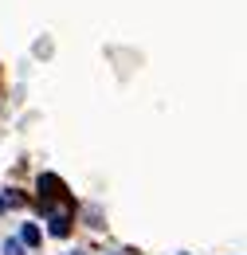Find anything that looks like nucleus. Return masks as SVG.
Returning <instances> with one entry per match:
<instances>
[{"mask_svg": "<svg viewBox=\"0 0 247 255\" xmlns=\"http://www.w3.org/2000/svg\"><path fill=\"white\" fill-rule=\"evenodd\" d=\"M39 204H43V216H47V228H51V236H67L71 232V220H75V208H71V200H67V189H63L59 177H39Z\"/></svg>", "mask_w": 247, "mask_h": 255, "instance_id": "obj_1", "label": "nucleus"}, {"mask_svg": "<svg viewBox=\"0 0 247 255\" xmlns=\"http://www.w3.org/2000/svg\"><path fill=\"white\" fill-rule=\"evenodd\" d=\"M4 255H24V244H20V240H8V244H4Z\"/></svg>", "mask_w": 247, "mask_h": 255, "instance_id": "obj_3", "label": "nucleus"}, {"mask_svg": "<svg viewBox=\"0 0 247 255\" xmlns=\"http://www.w3.org/2000/svg\"><path fill=\"white\" fill-rule=\"evenodd\" d=\"M20 244H28V248H35V244H39V228H35V224H24V232H20Z\"/></svg>", "mask_w": 247, "mask_h": 255, "instance_id": "obj_2", "label": "nucleus"}, {"mask_svg": "<svg viewBox=\"0 0 247 255\" xmlns=\"http://www.w3.org/2000/svg\"><path fill=\"white\" fill-rule=\"evenodd\" d=\"M71 255H79V252H71Z\"/></svg>", "mask_w": 247, "mask_h": 255, "instance_id": "obj_4", "label": "nucleus"}]
</instances>
